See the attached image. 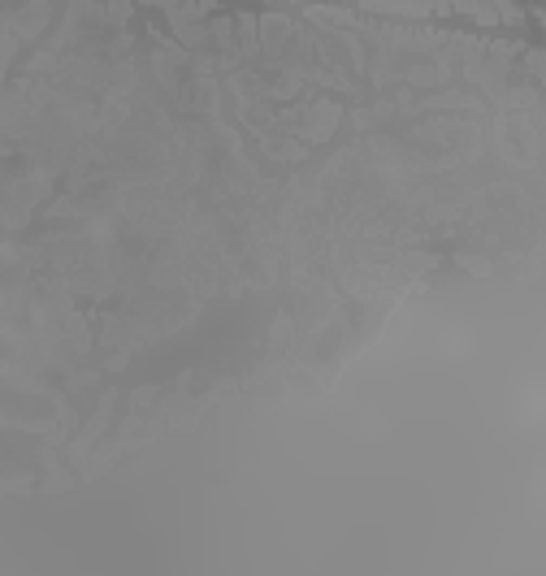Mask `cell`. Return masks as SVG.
<instances>
[{
    "instance_id": "obj_1",
    "label": "cell",
    "mask_w": 546,
    "mask_h": 576,
    "mask_svg": "<svg viewBox=\"0 0 546 576\" xmlns=\"http://www.w3.org/2000/svg\"><path fill=\"white\" fill-rule=\"evenodd\" d=\"M429 0H364V9H382V13H421ZM438 9H464V13H481L490 22H516L520 9L512 0H442Z\"/></svg>"
},
{
    "instance_id": "obj_2",
    "label": "cell",
    "mask_w": 546,
    "mask_h": 576,
    "mask_svg": "<svg viewBox=\"0 0 546 576\" xmlns=\"http://www.w3.org/2000/svg\"><path fill=\"white\" fill-rule=\"evenodd\" d=\"M113 13H117V22H126V13H130V0H109Z\"/></svg>"
}]
</instances>
